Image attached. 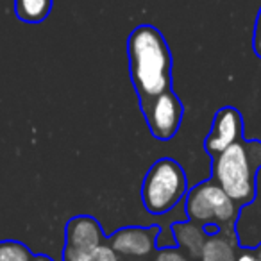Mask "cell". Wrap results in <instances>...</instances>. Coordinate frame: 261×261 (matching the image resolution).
I'll return each mask as SVG.
<instances>
[{
  "mask_svg": "<svg viewBox=\"0 0 261 261\" xmlns=\"http://www.w3.org/2000/svg\"><path fill=\"white\" fill-rule=\"evenodd\" d=\"M238 204L211 179L190 190L185 202L190 220L199 222L204 227L217 225L220 229H231L238 217Z\"/></svg>",
  "mask_w": 261,
  "mask_h": 261,
  "instance_id": "cell-4",
  "label": "cell"
},
{
  "mask_svg": "<svg viewBox=\"0 0 261 261\" xmlns=\"http://www.w3.org/2000/svg\"><path fill=\"white\" fill-rule=\"evenodd\" d=\"M127 59L140 108L172 90V54L160 29L149 23L136 27L127 38Z\"/></svg>",
  "mask_w": 261,
  "mask_h": 261,
  "instance_id": "cell-1",
  "label": "cell"
},
{
  "mask_svg": "<svg viewBox=\"0 0 261 261\" xmlns=\"http://www.w3.org/2000/svg\"><path fill=\"white\" fill-rule=\"evenodd\" d=\"M156 261H190V259L182 252H179L177 249H172V247H163V249L158 252Z\"/></svg>",
  "mask_w": 261,
  "mask_h": 261,
  "instance_id": "cell-14",
  "label": "cell"
},
{
  "mask_svg": "<svg viewBox=\"0 0 261 261\" xmlns=\"http://www.w3.org/2000/svg\"><path fill=\"white\" fill-rule=\"evenodd\" d=\"M243 138V118L236 108H222L215 113L211 130L207 135L204 147L211 158L220 154L229 145Z\"/></svg>",
  "mask_w": 261,
  "mask_h": 261,
  "instance_id": "cell-6",
  "label": "cell"
},
{
  "mask_svg": "<svg viewBox=\"0 0 261 261\" xmlns=\"http://www.w3.org/2000/svg\"><path fill=\"white\" fill-rule=\"evenodd\" d=\"M31 261H54L50 256H45V254H36Z\"/></svg>",
  "mask_w": 261,
  "mask_h": 261,
  "instance_id": "cell-17",
  "label": "cell"
},
{
  "mask_svg": "<svg viewBox=\"0 0 261 261\" xmlns=\"http://www.w3.org/2000/svg\"><path fill=\"white\" fill-rule=\"evenodd\" d=\"M34 254L16 240H4L0 242V261H31Z\"/></svg>",
  "mask_w": 261,
  "mask_h": 261,
  "instance_id": "cell-13",
  "label": "cell"
},
{
  "mask_svg": "<svg viewBox=\"0 0 261 261\" xmlns=\"http://www.w3.org/2000/svg\"><path fill=\"white\" fill-rule=\"evenodd\" d=\"M161 234L160 225H149V227H123L116 231L109 238V245L116 254L133 257L149 256L156 247V240Z\"/></svg>",
  "mask_w": 261,
  "mask_h": 261,
  "instance_id": "cell-7",
  "label": "cell"
},
{
  "mask_svg": "<svg viewBox=\"0 0 261 261\" xmlns=\"http://www.w3.org/2000/svg\"><path fill=\"white\" fill-rule=\"evenodd\" d=\"M100 245H104V231L97 218L90 215H79L66 222L65 250L91 252Z\"/></svg>",
  "mask_w": 261,
  "mask_h": 261,
  "instance_id": "cell-8",
  "label": "cell"
},
{
  "mask_svg": "<svg viewBox=\"0 0 261 261\" xmlns=\"http://www.w3.org/2000/svg\"><path fill=\"white\" fill-rule=\"evenodd\" d=\"M63 261H118L111 245H100L91 252H72L63 250Z\"/></svg>",
  "mask_w": 261,
  "mask_h": 261,
  "instance_id": "cell-12",
  "label": "cell"
},
{
  "mask_svg": "<svg viewBox=\"0 0 261 261\" xmlns=\"http://www.w3.org/2000/svg\"><path fill=\"white\" fill-rule=\"evenodd\" d=\"M188 193V181L182 167L172 158L158 160L142 182V202L150 215L174 210Z\"/></svg>",
  "mask_w": 261,
  "mask_h": 261,
  "instance_id": "cell-3",
  "label": "cell"
},
{
  "mask_svg": "<svg viewBox=\"0 0 261 261\" xmlns=\"http://www.w3.org/2000/svg\"><path fill=\"white\" fill-rule=\"evenodd\" d=\"M147 120L150 135L160 142H167L172 140L177 135L179 127L182 122V102L174 90H168L165 93L158 95L156 98L149 102L147 106L140 108Z\"/></svg>",
  "mask_w": 261,
  "mask_h": 261,
  "instance_id": "cell-5",
  "label": "cell"
},
{
  "mask_svg": "<svg viewBox=\"0 0 261 261\" xmlns=\"http://www.w3.org/2000/svg\"><path fill=\"white\" fill-rule=\"evenodd\" d=\"M252 48L254 54L261 59V8L257 11L256 16V23H254V36H252Z\"/></svg>",
  "mask_w": 261,
  "mask_h": 261,
  "instance_id": "cell-15",
  "label": "cell"
},
{
  "mask_svg": "<svg viewBox=\"0 0 261 261\" xmlns=\"http://www.w3.org/2000/svg\"><path fill=\"white\" fill-rule=\"evenodd\" d=\"M261 168L259 140H238L211 161V181H215L238 207L256 199L257 172Z\"/></svg>",
  "mask_w": 261,
  "mask_h": 261,
  "instance_id": "cell-2",
  "label": "cell"
},
{
  "mask_svg": "<svg viewBox=\"0 0 261 261\" xmlns=\"http://www.w3.org/2000/svg\"><path fill=\"white\" fill-rule=\"evenodd\" d=\"M236 261H257V257H256V254H252V252H243L242 256L236 257Z\"/></svg>",
  "mask_w": 261,
  "mask_h": 261,
  "instance_id": "cell-16",
  "label": "cell"
},
{
  "mask_svg": "<svg viewBox=\"0 0 261 261\" xmlns=\"http://www.w3.org/2000/svg\"><path fill=\"white\" fill-rule=\"evenodd\" d=\"M54 0H15V15L25 23H41L48 18Z\"/></svg>",
  "mask_w": 261,
  "mask_h": 261,
  "instance_id": "cell-10",
  "label": "cell"
},
{
  "mask_svg": "<svg viewBox=\"0 0 261 261\" xmlns=\"http://www.w3.org/2000/svg\"><path fill=\"white\" fill-rule=\"evenodd\" d=\"M172 234L175 236V243H179L181 247H185L190 252L192 257H199L200 250L204 245V232H200V229L197 225L190 224V222H179V224L172 225Z\"/></svg>",
  "mask_w": 261,
  "mask_h": 261,
  "instance_id": "cell-9",
  "label": "cell"
},
{
  "mask_svg": "<svg viewBox=\"0 0 261 261\" xmlns=\"http://www.w3.org/2000/svg\"><path fill=\"white\" fill-rule=\"evenodd\" d=\"M256 257H257V261H261V247L257 249V254H256Z\"/></svg>",
  "mask_w": 261,
  "mask_h": 261,
  "instance_id": "cell-18",
  "label": "cell"
},
{
  "mask_svg": "<svg viewBox=\"0 0 261 261\" xmlns=\"http://www.w3.org/2000/svg\"><path fill=\"white\" fill-rule=\"evenodd\" d=\"M199 257L200 261H236V252L225 236L215 234L204 242Z\"/></svg>",
  "mask_w": 261,
  "mask_h": 261,
  "instance_id": "cell-11",
  "label": "cell"
}]
</instances>
